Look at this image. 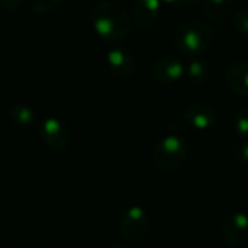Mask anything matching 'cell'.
<instances>
[{
	"label": "cell",
	"mask_w": 248,
	"mask_h": 248,
	"mask_svg": "<svg viewBox=\"0 0 248 248\" xmlns=\"http://www.w3.org/2000/svg\"><path fill=\"white\" fill-rule=\"evenodd\" d=\"M211 64L203 58V57H195L189 61L186 67V74L187 77L196 83V84H203L211 78Z\"/></svg>",
	"instance_id": "obj_13"
},
{
	"label": "cell",
	"mask_w": 248,
	"mask_h": 248,
	"mask_svg": "<svg viewBox=\"0 0 248 248\" xmlns=\"http://www.w3.org/2000/svg\"><path fill=\"white\" fill-rule=\"evenodd\" d=\"M174 7H190V6H195L198 4L201 0H163Z\"/></svg>",
	"instance_id": "obj_19"
},
{
	"label": "cell",
	"mask_w": 248,
	"mask_h": 248,
	"mask_svg": "<svg viewBox=\"0 0 248 248\" xmlns=\"http://www.w3.org/2000/svg\"><path fill=\"white\" fill-rule=\"evenodd\" d=\"M23 0H0V4L6 9V10H16Z\"/></svg>",
	"instance_id": "obj_20"
},
{
	"label": "cell",
	"mask_w": 248,
	"mask_h": 248,
	"mask_svg": "<svg viewBox=\"0 0 248 248\" xmlns=\"http://www.w3.org/2000/svg\"><path fill=\"white\" fill-rule=\"evenodd\" d=\"M10 119L15 125L20 126V128H29L35 124L36 121V115L35 112L26 106V105H15L12 109H10Z\"/></svg>",
	"instance_id": "obj_14"
},
{
	"label": "cell",
	"mask_w": 248,
	"mask_h": 248,
	"mask_svg": "<svg viewBox=\"0 0 248 248\" xmlns=\"http://www.w3.org/2000/svg\"><path fill=\"white\" fill-rule=\"evenodd\" d=\"M186 73L185 62L180 57L164 55L161 57L153 68V77L161 84H171L179 81Z\"/></svg>",
	"instance_id": "obj_8"
},
{
	"label": "cell",
	"mask_w": 248,
	"mask_h": 248,
	"mask_svg": "<svg viewBox=\"0 0 248 248\" xmlns=\"http://www.w3.org/2000/svg\"><path fill=\"white\" fill-rule=\"evenodd\" d=\"M161 10V1L160 0H135L134 9H132V19L134 23L142 29L153 26Z\"/></svg>",
	"instance_id": "obj_9"
},
{
	"label": "cell",
	"mask_w": 248,
	"mask_h": 248,
	"mask_svg": "<svg viewBox=\"0 0 248 248\" xmlns=\"http://www.w3.org/2000/svg\"><path fill=\"white\" fill-rule=\"evenodd\" d=\"M148 230H150V218L141 206L129 208L124 214L119 222L121 235L131 243H138L144 240Z\"/></svg>",
	"instance_id": "obj_4"
},
{
	"label": "cell",
	"mask_w": 248,
	"mask_h": 248,
	"mask_svg": "<svg viewBox=\"0 0 248 248\" xmlns=\"http://www.w3.org/2000/svg\"><path fill=\"white\" fill-rule=\"evenodd\" d=\"M222 235L228 246L238 247L248 240V215L243 211H232L224 221Z\"/></svg>",
	"instance_id": "obj_6"
},
{
	"label": "cell",
	"mask_w": 248,
	"mask_h": 248,
	"mask_svg": "<svg viewBox=\"0 0 248 248\" xmlns=\"http://www.w3.org/2000/svg\"><path fill=\"white\" fill-rule=\"evenodd\" d=\"M31 7L36 13H45L54 10L57 6H60L64 0H29Z\"/></svg>",
	"instance_id": "obj_16"
},
{
	"label": "cell",
	"mask_w": 248,
	"mask_h": 248,
	"mask_svg": "<svg viewBox=\"0 0 248 248\" xmlns=\"http://www.w3.org/2000/svg\"><path fill=\"white\" fill-rule=\"evenodd\" d=\"M214 42V31L208 23L192 20L180 25L174 33L176 49L185 57H201Z\"/></svg>",
	"instance_id": "obj_2"
},
{
	"label": "cell",
	"mask_w": 248,
	"mask_h": 248,
	"mask_svg": "<svg viewBox=\"0 0 248 248\" xmlns=\"http://www.w3.org/2000/svg\"><path fill=\"white\" fill-rule=\"evenodd\" d=\"M225 83L237 94L248 97V62L231 64L225 71Z\"/></svg>",
	"instance_id": "obj_11"
},
{
	"label": "cell",
	"mask_w": 248,
	"mask_h": 248,
	"mask_svg": "<svg viewBox=\"0 0 248 248\" xmlns=\"http://www.w3.org/2000/svg\"><path fill=\"white\" fill-rule=\"evenodd\" d=\"M232 0H205L203 13L211 22H224L232 12Z\"/></svg>",
	"instance_id": "obj_12"
},
{
	"label": "cell",
	"mask_w": 248,
	"mask_h": 248,
	"mask_svg": "<svg viewBox=\"0 0 248 248\" xmlns=\"http://www.w3.org/2000/svg\"><path fill=\"white\" fill-rule=\"evenodd\" d=\"M189 155V144L186 138L177 132L163 137L153 150V163L157 169L171 171L182 167Z\"/></svg>",
	"instance_id": "obj_3"
},
{
	"label": "cell",
	"mask_w": 248,
	"mask_h": 248,
	"mask_svg": "<svg viewBox=\"0 0 248 248\" xmlns=\"http://www.w3.org/2000/svg\"><path fill=\"white\" fill-rule=\"evenodd\" d=\"M183 118L190 126H193L198 131L212 129L218 122V115L214 110V108L201 102L189 103L183 109Z\"/></svg>",
	"instance_id": "obj_7"
},
{
	"label": "cell",
	"mask_w": 248,
	"mask_h": 248,
	"mask_svg": "<svg viewBox=\"0 0 248 248\" xmlns=\"http://www.w3.org/2000/svg\"><path fill=\"white\" fill-rule=\"evenodd\" d=\"M106 62L112 74L118 77H128L135 70L134 55L124 48H113L106 55Z\"/></svg>",
	"instance_id": "obj_10"
},
{
	"label": "cell",
	"mask_w": 248,
	"mask_h": 248,
	"mask_svg": "<svg viewBox=\"0 0 248 248\" xmlns=\"http://www.w3.org/2000/svg\"><path fill=\"white\" fill-rule=\"evenodd\" d=\"M39 138L46 147L52 150H64L71 141V132L61 121L48 118L39 126Z\"/></svg>",
	"instance_id": "obj_5"
},
{
	"label": "cell",
	"mask_w": 248,
	"mask_h": 248,
	"mask_svg": "<svg viewBox=\"0 0 248 248\" xmlns=\"http://www.w3.org/2000/svg\"><path fill=\"white\" fill-rule=\"evenodd\" d=\"M237 160H238L241 171L248 177V142L241 144L237 148Z\"/></svg>",
	"instance_id": "obj_18"
},
{
	"label": "cell",
	"mask_w": 248,
	"mask_h": 248,
	"mask_svg": "<svg viewBox=\"0 0 248 248\" xmlns=\"http://www.w3.org/2000/svg\"><path fill=\"white\" fill-rule=\"evenodd\" d=\"M234 128H235V132L243 137V138H247L248 137V105L243 106L237 115H235V121H234Z\"/></svg>",
	"instance_id": "obj_15"
},
{
	"label": "cell",
	"mask_w": 248,
	"mask_h": 248,
	"mask_svg": "<svg viewBox=\"0 0 248 248\" xmlns=\"http://www.w3.org/2000/svg\"><path fill=\"white\" fill-rule=\"evenodd\" d=\"M235 28L237 31L244 35V36H248V7L246 9H241L237 16H235Z\"/></svg>",
	"instance_id": "obj_17"
},
{
	"label": "cell",
	"mask_w": 248,
	"mask_h": 248,
	"mask_svg": "<svg viewBox=\"0 0 248 248\" xmlns=\"http://www.w3.org/2000/svg\"><path fill=\"white\" fill-rule=\"evenodd\" d=\"M113 248H126V247H113Z\"/></svg>",
	"instance_id": "obj_21"
},
{
	"label": "cell",
	"mask_w": 248,
	"mask_h": 248,
	"mask_svg": "<svg viewBox=\"0 0 248 248\" xmlns=\"http://www.w3.org/2000/svg\"><path fill=\"white\" fill-rule=\"evenodd\" d=\"M94 31L109 42H121L131 32V17L124 6L112 0L99 1L92 10Z\"/></svg>",
	"instance_id": "obj_1"
}]
</instances>
